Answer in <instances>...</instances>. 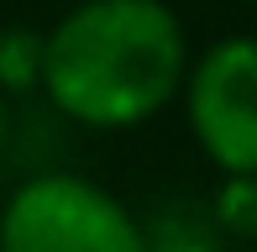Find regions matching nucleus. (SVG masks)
Instances as JSON below:
<instances>
[{"mask_svg":"<svg viewBox=\"0 0 257 252\" xmlns=\"http://www.w3.org/2000/svg\"><path fill=\"white\" fill-rule=\"evenodd\" d=\"M189 74V37L168 0H79L42 32L37 84L63 116L121 132L158 116Z\"/></svg>","mask_w":257,"mask_h":252,"instance_id":"nucleus-1","label":"nucleus"},{"mask_svg":"<svg viewBox=\"0 0 257 252\" xmlns=\"http://www.w3.org/2000/svg\"><path fill=\"white\" fill-rule=\"evenodd\" d=\"M0 252H142V221L84 174H37L0 205Z\"/></svg>","mask_w":257,"mask_h":252,"instance_id":"nucleus-2","label":"nucleus"},{"mask_svg":"<svg viewBox=\"0 0 257 252\" xmlns=\"http://www.w3.org/2000/svg\"><path fill=\"white\" fill-rule=\"evenodd\" d=\"M189 132L220 174L257 179V37H220L184 74Z\"/></svg>","mask_w":257,"mask_h":252,"instance_id":"nucleus-3","label":"nucleus"},{"mask_svg":"<svg viewBox=\"0 0 257 252\" xmlns=\"http://www.w3.org/2000/svg\"><path fill=\"white\" fill-rule=\"evenodd\" d=\"M210 226H215V236H236V242L257 236V179L247 174L220 179L215 205H210Z\"/></svg>","mask_w":257,"mask_h":252,"instance_id":"nucleus-4","label":"nucleus"},{"mask_svg":"<svg viewBox=\"0 0 257 252\" xmlns=\"http://www.w3.org/2000/svg\"><path fill=\"white\" fill-rule=\"evenodd\" d=\"M142 252H226L215 226L189 221V215H163V221L142 226Z\"/></svg>","mask_w":257,"mask_h":252,"instance_id":"nucleus-5","label":"nucleus"},{"mask_svg":"<svg viewBox=\"0 0 257 252\" xmlns=\"http://www.w3.org/2000/svg\"><path fill=\"white\" fill-rule=\"evenodd\" d=\"M37 68H42V32L6 27L0 32V84L27 89V84H37Z\"/></svg>","mask_w":257,"mask_h":252,"instance_id":"nucleus-6","label":"nucleus"},{"mask_svg":"<svg viewBox=\"0 0 257 252\" xmlns=\"http://www.w3.org/2000/svg\"><path fill=\"white\" fill-rule=\"evenodd\" d=\"M6 137H11V105H6V95H0V153H6Z\"/></svg>","mask_w":257,"mask_h":252,"instance_id":"nucleus-7","label":"nucleus"},{"mask_svg":"<svg viewBox=\"0 0 257 252\" xmlns=\"http://www.w3.org/2000/svg\"><path fill=\"white\" fill-rule=\"evenodd\" d=\"M252 6H257V0H252Z\"/></svg>","mask_w":257,"mask_h":252,"instance_id":"nucleus-8","label":"nucleus"}]
</instances>
